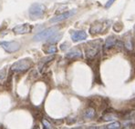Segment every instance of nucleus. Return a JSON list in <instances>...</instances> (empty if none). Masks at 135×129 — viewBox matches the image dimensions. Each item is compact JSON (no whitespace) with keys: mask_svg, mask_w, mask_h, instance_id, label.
Segmentation results:
<instances>
[{"mask_svg":"<svg viewBox=\"0 0 135 129\" xmlns=\"http://www.w3.org/2000/svg\"><path fill=\"white\" fill-rule=\"evenodd\" d=\"M99 52V48L97 47H90L86 49V56L89 59H93Z\"/></svg>","mask_w":135,"mask_h":129,"instance_id":"obj_8","label":"nucleus"},{"mask_svg":"<svg viewBox=\"0 0 135 129\" xmlns=\"http://www.w3.org/2000/svg\"><path fill=\"white\" fill-rule=\"evenodd\" d=\"M61 37H62V34H59V35H56V34H55V35H53L52 37H50L47 39V42L50 44H55V43L59 42Z\"/></svg>","mask_w":135,"mask_h":129,"instance_id":"obj_13","label":"nucleus"},{"mask_svg":"<svg viewBox=\"0 0 135 129\" xmlns=\"http://www.w3.org/2000/svg\"><path fill=\"white\" fill-rule=\"evenodd\" d=\"M115 1H116V0H108V2H107L106 5H105V7H106V8H109V7H112V5L113 3H114Z\"/></svg>","mask_w":135,"mask_h":129,"instance_id":"obj_19","label":"nucleus"},{"mask_svg":"<svg viewBox=\"0 0 135 129\" xmlns=\"http://www.w3.org/2000/svg\"><path fill=\"white\" fill-rule=\"evenodd\" d=\"M6 76V69H2V70H0V81H2L4 78H5Z\"/></svg>","mask_w":135,"mask_h":129,"instance_id":"obj_17","label":"nucleus"},{"mask_svg":"<svg viewBox=\"0 0 135 129\" xmlns=\"http://www.w3.org/2000/svg\"><path fill=\"white\" fill-rule=\"evenodd\" d=\"M75 13H76V10L68 11V12H66V13H63V14H60V15H59V16H56V17H53L52 19H50V22L51 23H57V22L63 21V20H65V19H68L69 17H70L71 16H73Z\"/></svg>","mask_w":135,"mask_h":129,"instance_id":"obj_6","label":"nucleus"},{"mask_svg":"<svg viewBox=\"0 0 135 129\" xmlns=\"http://www.w3.org/2000/svg\"><path fill=\"white\" fill-rule=\"evenodd\" d=\"M43 50H44L46 54L53 55L57 52V47L54 45H46L44 48H43Z\"/></svg>","mask_w":135,"mask_h":129,"instance_id":"obj_11","label":"nucleus"},{"mask_svg":"<svg viewBox=\"0 0 135 129\" xmlns=\"http://www.w3.org/2000/svg\"><path fill=\"white\" fill-rule=\"evenodd\" d=\"M82 56V54H81V51L79 50V48H74V49H71L70 51L67 53L66 57L67 58L69 59H72V58H79V57Z\"/></svg>","mask_w":135,"mask_h":129,"instance_id":"obj_9","label":"nucleus"},{"mask_svg":"<svg viewBox=\"0 0 135 129\" xmlns=\"http://www.w3.org/2000/svg\"><path fill=\"white\" fill-rule=\"evenodd\" d=\"M112 119H113V116H105L104 117H103V120H105V121L112 120Z\"/></svg>","mask_w":135,"mask_h":129,"instance_id":"obj_20","label":"nucleus"},{"mask_svg":"<svg viewBox=\"0 0 135 129\" xmlns=\"http://www.w3.org/2000/svg\"><path fill=\"white\" fill-rule=\"evenodd\" d=\"M102 29V25H93L92 27H90V34L94 35V34H97V33H100Z\"/></svg>","mask_w":135,"mask_h":129,"instance_id":"obj_14","label":"nucleus"},{"mask_svg":"<svg viewBox=\"0 0 135 129\" xmlns=\"http://www.w3.org/2000/svg\"><path fill=\"white\" fill-rule=\"evenodd\" d=\"M33 66V61L31 58H23L15 62L11 65V70L13 72H26L30 67Z\"/></svg>","mask_w":135,"mask_h":129,"instance_id":"obj_1","label":"nucleus"},{"mask_svg":"<svg viewBox=\"0 0 135 129\" xmlns=\"http://www.w3.org/2000/svg\"><path fill=\"white\" fill-rule=\"evenodd\" d=\"M33 29V27L30 25V24H21V25H17L12 29L15 34H17V35H21V34H27L30 33Z\"/></svg>","mask_w":135,"mask_h":129,"instance_id":"obj_5","label":"nucleus"},{"mask_svg":"<svg viewBox=\"0 0 135 129\" xmlns=\"http://www.w3.org/2000/svg\"><path fill=\"white\" fill-rule=\"evenodd\" d=\"M120 124L118 122L112 123V124L106 126V128H109V129H116V128H120Z\"/></svg>","mask_w":135,"mask_h":129,"instance_id":"obj_15","label":"nucleus"},{"mask_svg":"<svg viewBox=\"0 0 135 129\" xmlns=\"http://www.w3.org/2000/svg\"><path fill=\"white\" fill-rule=\"evenodd\" d=\"M117 43V39L114 37H109L105 41V47L106 48H112Z\"/></svg>","mask_w":135,"mask_h":129,"instance_id":"obj_10","label":"nucleus"},{"mask_svg":"<svg viewBox=\"0 0 135 129\" xmlns=\"http://www.w3.org/2000/svg\"><path fill=\"white\" fill-rule=\"evenodd\" d=\"M125 47H126V48L128 49V50H132V41L129 40L128 42L125 44Z\"/></svg>","mask_w":135,"mask_h":129,"instance_id":"obj_18","label":"nucleus"},{"mask_svg":"<svg viewBox=\"0 0 135 129\" xmlns=\"http://www.w3.org/2000/svg\"><path fill=\"white\" fill-rule=\"evenodd\" d=\"M86 38H87V34L83 30L73 31L71 33V39H72L73 42H79V41L85 40Z\"/></svg>","mask_w":135,"mask_h":129,"instance_id":"obj_7","label":"nucleus"},{"mask_svg":"<svg viewBox=\"0 0 135 129\" xmlns=\"http://www.w3.org/2000/svg\"><path fill=\"white\" fill-rule=\"evenodd\" d=\"M42 124L44 125V126L46 128H51V125H50V123L49 122H47L46 119H43L42 120Z\"/></svg>","mask_w":135,"mask_h":129,"instance_id":"obj_16","label":"nucleus"},{"mask_svg":"<svg viewBox=\"0 0 135 129\" xmlns=\"http://www.w3.org/2000/svg\"><path fill=\"white\" fill-rule=\"evenodd\" d=\"M46 11V7L43 4L40 3H35L30 6L28 9V14L31 18H41L43 17Z\"/></svg>","mask_w":135,"mask_h":129,"instance_id":"obj_2","label":"nucleus"},{"mask_svg":"<svg viewBox=\"0 0 135 129\" xmlns=\"http://www.w3.org/2000/svg\"><path fill=\"white\" fill-rule=\"evenodd\" d=\"M95 115H96V112H95L94 108H92V107L87 108L84 112V116L86 118H90V119L93 118L95 116Z\"/></svg>","mask_w":135,"mask_h":129,"instance_id":"obj_12","label":"nucleus"},{"mask_svg":"<svg viewBox=\"0 0 135 129\" xmlns=\"http://www.w3.org/2000/svg\"><path fill=\"white\" fill-rule=\"evenodd\" d=\"M57 27H49V28H47L45 30L41 31L40 33L37 34L36 35H34L33 37V40L34 41H42V40H45V39H49L50 37H52L53 35L57 33Z\"/></svg>","mask_w":135,"mask_h":129,"instance_id":"obj_3","label":"nucleus"},{"mask_svg":"<svg viewBox=\"0 0 135 129\" xmlns=\"http://www.w3.org/2000/svg\"><path fill=\"white\" fill-rule=\"evenodd\" d=\"M0 47L8 54H12L18 51L21 47V45L17 41H1Z\"/></svg>","mask_w":135,"mask_h":129,"instance_id":"obj_4","label":"nucleus"}]
</instances>
